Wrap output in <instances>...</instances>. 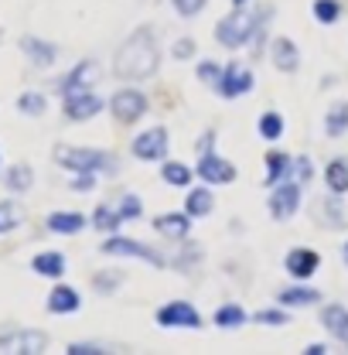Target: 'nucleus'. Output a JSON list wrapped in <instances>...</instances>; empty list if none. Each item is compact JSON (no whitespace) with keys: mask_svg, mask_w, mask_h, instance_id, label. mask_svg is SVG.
<instances>
[{"mask_svg":"<svg viewBox=\"0 0 348 355\" xmlns=\"http://www.w3.org/2000/svg\"><path fill=\"white\" fill-rule=\"evenodd\" d=\"M161 65V48H157V38L150 28H137L127 42L116 48V58H113V72L120 79H130V83H140V79H150Z\"/></svg>","mask_w":348,"mask_h":355,"instance_id":"1","label":"nucleus"},{"mask_svg":"<svg viewBox=\"0 0 348 355\" xmlns=\"http://www.w3.org/2000/svg\"><path fill=\"white\" fill-rule=\"evenodd\" d=\"M266 24H270V7H266V3L256 7V10L236 7V14H229V17L218 21L216 38L222 48H243L246 42H253L256 28H266Z\"/></svg>","mask_w":348,"mask_h":355,"instance_id":"2","label":"nucleus"},{"mask_svg":"<svg viewBox=\"0 0 348 355\" xmlns=\"http://www.w3.org/2000/svg\"><path fill=\"white\" fill-rule=\"evenodd\" d=\"M55 161L69 171H113L116 161L106 154V150H92V147H58L55 150Z\"/></svg>","mask_w":348,"mask_h":355,"instance_id":"3","label":"nucleus"},{"mask_svg":"<svg viewBox=\"0 0 348 355\" xmlns=\"http://www.w3.org/2000/svg\"><path fill=\"white\" fill-rule=\"evenodd\" d=\"M110 110H113V116H116V123H137L143 113H147V96L140 92V89H120L116 96H113V103H110Z\"/></svg>","mask_w":348,"mask_h":355,"instance_id":"4","label":"nucleus"},{"mask_svg":"<svg viewBox=\"0 0 348 355\" xmlns=\"http://www.w3.org/2000/svg\"><path fill=\"white\" fill-rule=\"evenodd\" d=\"M103 253H110V257H133V260H143V263H150V266H168V260L161 253H154L150 246H143L137 239H120V236L106 239L103 243Z\"/></svg>","mask_w":348,"mask_h":355,"instance_id":"5","label":"nucleus"},{"mask_svg":"<svg viewBox=\"0 0 348 355\" xmlns=\"http://www.w3.org/2000/svg\"><path fill=\"white\" fill-rule=\"evenodd\" d=\"M99 110H103V99H99L92 89H72V92H65V116H69L72 123L92 120Z\"/></svg>","mask_w":348,"mask_h":355,"instance_id":"6","label":"nucleus"},{"mask_svg":"<svg viewBox=\"0 0 348 355\" xmlns=\"http://www.w3.org/2000/svg\"><path fill=\"white\" fill-rule=\"evenodd\" d=\"M157 324L161 328H198L202 324V314L195 304H188V301H171V304H164V308H157Z\"/></svg>","mask_w":348,"mask_h":355,"instance_id":"7","label":"nucleus"},{"mask_svg":"<svg viewBox=\"0 0 348 355\" xmlns=\"http://www.w3.org/2000/svg\"><path fill=\"white\" fill-rule=\"evenodd\" d=\"M130 150H133V157H140V161H161V157L168 154V130H164V127L143 130L130 144Z\"/></svg>","mask_w":348,"mask_h":355,"instance_id":"8","label":"nucleus"},{"mask_svg":"<svg viewBox=\"0 0 348 355\" xmlns=\"http://www.w3.org/2000/svg\"><path fill=\"white\" fill-rule=\"evenodd\" d=\"M301 209V184L294 181H280L270 195V216L273 219H290Z\"/></svg>","mask_w":348,"mask_h":355,"instance_id":"9","label":"nucleus"},{"mask_svg":"<svg viewBox=\"0 0 348 355\" xmlns=\"http://www.w3.org/2000/svg\"><path fill=\"white\" fill-rule=\"evenodd\" d=\"M48 349V335L44 331H14L0 338V352H21V355H35Z\"/></svg>","mask_w":348,"mask_h":355,"instance_id":"10","label":"nucleus"},{"mask_svg":"<svg viewBox=\"0 0 348 355\" xmlns=\"http://www.w3.org/2000/svg\"><path fill=\"white\" fill-rule=\"evenodd\" d=\"M253 89V72L243 69V65H225L222 69V79H218V92L225 99H236V96H246Z\"/></svg>","mask_w":348,"mask_h":355,"instance_id":"11","label":"nucleus"},{"mask_svg":"<svg viewBox=\"0 0 348 355\" xmlns=\"http://www.w3.org/2000/svg\"><path fill=\"white\" fill-rule=\"evenodd\" d=\"M198 178L209 181V184H229V181L236 178V168H232L229 161H222L218 154H202V161H198Z\"/></svg>","mask_w":348,"mask_h":355,"instance_id":"12","label":"nucleus"},{"mask_svg":"<svg viewBox=\"0 0 348 355\" xmlns=\"http://www.w3.org/2000/svg\"><path fill=\"white\" fill-rule=\"evenodd\" d=\"M284 266H287V273H290V277L307 280V277H314V273H317L321 257H317L314 250H290V253L284 257Z\"/></svg>","mask_w":348,"mask_h":355,"instance_id":"13","label":"nucleus"},{"mask_svg":"<svg viewBox=\"0 0 348 355\" xmlns=\"http://www.w3.org/2000/svg\"><path fill=\"white\" fill-rule=\"evenodd\" d=\"M154 229L164 236V239H184L191 232V216L188 212H168V216H157Z\"/></svg>","mask_w":348,"mask_h":355,"instance_id":"14","label":"nucleus"},{"mask_svg":"<svg viewBox=\"0 0 348 355\" xmlns=\"http://www.w3.org/2000/svg\"><path fill=\"white\" fill-rule=\"evenodd\" d=\"M270 58H273V65H277L280 72H297V69H301V51H297V44L290 42V38H277Z\"/></svg>","mask_w":348,"mask_h":355,"instance_id":"15","label":"nucleus"},{"mask_svg":"<svg viewBox=\"0 0 348 355\" xmlns=\"http://www.w3.org/2000/svg\"><path fill=\"white\" fill-rule=\"evenodd\" d=\"M321 324H324L342 345H348V308H342V304L321 308Z\"/></svg>","mask_w":348,"mask_h":355,"instance_id":"16","label":"nucleus"},{"mask_svg":"<svg viewBox=\"0 0 348 355\" xmlns=\"http://www.w3.org/2000/svg\"><path fill=\"white\" fill-rule=\"evenodd\" d=\"M79 304H82V297L76 294V287H55L48 294V311L51 314H72V311H79Z\"/></svg>","mask_w":348,"mask_h":355,"instance_id":"17","label":"nucleus"},{"mask_svg":"<svg viewBox=\"0 0 348 355\" xmlns=\"http://www.w3.org/2000/svg\"><path fill=\"white\" fill-rule=\"evenodd\" d=\"M290 168H294V157L290 154L270 150L266 154V184H280L284 178H290Z\"/></svg>","mask_w":348,"mask_h":355,"instance_id":"18","label":"nucleus"},{"mask_svg":"<svg viewBox=\"0 0 348 355\" xmlns=\"http://www.w3.org/2000/svg\"><path fill=\"white\" fill-rule=\"evenodd\" d=\"M96 62H82V65H76L65 79H62V92H72V89H89L96 83Z\"/></svg>","mask_w":348,"mask_h":355,"instance_id":"19","label":"nucleus"},{"mask_svg":"<svg viewBox=\"0 0 348 355\" xmlns=\"http://www.w3.org/2000/svg\"><path fill=\"white\" fill-rule=\"evenodd\" d=\"M212 205H216V198H212V191H209V188H195V191H188V198H184V212H188L191 219L209 216V212H212Z\"/></svg>","mask_w":348,"mask_h":355,"instance_id":"20","label":"nucleus"},{"mask_svg":"<svg viewBox=\"0 0 348 355\" xmlns=\"http://www.w3.org/2000/svg\"><path fill=\"white\" fill-rule=\"evenodd\" d=\"M324 133L328 137H345L348 133V103H331V110L324 113Z\"/></svg>","mask_w":348,"mask_h":355,"instance_id":"21","label":"nucleus"},{"mask_svg":"<svg viewBox=\"0 0 348 355\" xmlns=\"http://www.w3.org/2000/svg\"><path fill=\"white\" fill-rule=\"evenodd\" d=\"M86 225V219L79 212H51L48 216V232H58V236H72Z\"/></svg>","mask_w":348,"mask_h":355,"instance_id":"22","label":"nucleus"},{"mask_svg":"<svg viewBox=\"0 0 348 355\" xmlns=\"http://www.w3.org/2000/svg\"><path fill=\"white\" fill-rule=\"evenodd\" d=\"M324 181L335 195H345L348 191V157H335L328 168H324Z\"/></svg>","mask_w":348,"mask_h":355,"instance_id":"23","label":"nucleus"},{"mask_svg":"<svg viewBox=\"0 0 348 355\" xmlns=\"http://www.w3.org/2000/svg\"><path fill=\"white\" fill-rule=\"evenodd\" d=\"M317 301H321V294L314 287H287V291H280V304H287V308H307V304H317Z\"/></svg>","mask_w":348,"mask_h":355,"instance_id":"24","label":"nucleus"},{"mask_svg":"<svg viewBox=\"0 0 348 355\" xmlns=\"http://www.w3.org/2000/svg\"><path fill=\"white\" fill-rule=\"evenodd\" d=\"M31 266H35V273H42V277H62V273H65V257H62V253H42V257L31 260Z\"/></svg>","mask_w":348,"mask_h":355,"instance_id":"25","label":"nucleus"},{"mask_svg":"<svg viewBox=\"0 0 348 355\" xmlns=\"http://www.w3.org/2000/svg\"><path fill=\"white\" fill-rule=\"evenodd\" d=\"M21 48H24V51H28L38 65H51V62H55V55H58V51H55L48 42H42V38H24V42H21Z\"/></svg>","mask_w":348,"mask_h":355,"instance_id":"26","label":"nucleus"},{"mask_svg":"<svg viewBox=\"0 0 348 355\" xmlns=\"http://www.w3.org/2000/svg\"><path fill=\"white\" fill-rule=\"evenodd\" d=\"M246 318H250V314L243 311V304H222V308L216 311V324L218 328H239Z\"/></svg>","mask_w":348,"mask_h":355,"instance_id":"27","label":"nucleus"},{"mask_svg":"<svg viewBox=\"0 0 348 355\" xmlns=\"http://www.w3.org/2000/svg\"><path fill=\"white\" fill-rule=\"evenodd\" d=\"M161 178H164L168 184H174V188H184V184H191V168L181 164V161H168L164 171H161Z\"/></svg>","mask_w":348,"mask_h":355,"instance_id":"28","label":"nucleus"},{"mask_svg":"<svg viewBox=\"0 0 348 355\" xmlns=\"http://www.w3.org/2000/svg\"><path fill=\"white\" fill-rule=\"evenodd\" d=\"M338 17H342V3L338 0H314V21L335 24Z\"/></svg>","mask_w":348,"mask_h":355,"instance_id":"29","label":"nucleus"},{"mask_svg":"<svg viewBox=\"0 0 348 355\" xmlns=\"http://www.w3.org/2000/svg\"><path fill=\"white\" fill-rule=\"evenodd\" d=\"M280 133H284V116L280 113H263L260 116V137L263 140H280Z\"/></svg>","mask_w":348,"mask_h":355,"instance_id":"30","label":"nucleus"},{"mask_svg":"<svg viewBox=\"0 0 348 355\" xmlns=\"http://www.w3.org/2000/svg\"><path fill=\"white\" fill-rule=\"evenodd\" d=\"M3 181H7L10 191H28V188H31V168H28V164H17V168L7 171Z\"/></svg>","mask_w":348,"mask_h":355,"instance_id":"31","label":"nucleus"},{"mask_svg":"<svg viewBox=\"0 0 348 355\" xmlns=\"http://www.w3.org/2000/svg\"><path fill=\"white\" fill-rule=\"evenodd\" d=\"M92 225H96L99 232H116V225H120V212H113L110 205H99V209H96V216H92Z\"/></svg>","mask_w":348,"mask_h":355,"instance_id":"32","label":"nucleus"},{"mask_svg":"<svg viewBox=\"0 0 348 355\" xmlns=\"http://www.w3.org/2000/svg\"><path fill=\"white\" fill-rule=\"evenodd\" d=\"M317 216L328 222V225H342V222H345V216H342V202H338L335 191H331V198L321 202V212H317Z\"/></svg>","mask_w":348,"mask_h":355,"instance_id":"33","label":"nucleus"},{"mask_svg":"<svg viewBox=\"0 0 348 355\" xmlns=\"http://www.w3.org/2000/svg\"><path fill=\"white\" fill-rule=\"evenodd\" d=\"M17 110L28 113V116H38V113H44V96H38V92H24V96L17 99Z\"/></svg>","mask_w":348,"mask_h":355,"instance_id":"34","label":"nucleus"},{"mask_svg":"<svg viewBox=\"0 0 348 355\" xmlns=\"http://www.w3.org/2000/svg\"><path fill=\"white\" fill-rule=\"evenodd\" d=\"M198 79H202L205 86H218V79H222V65H216L212 58L198 62Z\"/></svg>","mask_w":348,"mask_h":355,"instance_id":"35","label":"nucleus"},{"mask_svg":"<svg viewBox=\"0 0 348 355\" xmlns=\"http://www.w3.org/2000/svg\"><path fill=\"white\" fill-rule=\"evenodd\" d=\"M17 222H21V209L14 202H3L0 205V232H10Z\"/></svg>","mask_w":348,"mask_h":355,"instance_id":"36","label":"nucleus"},{"mask_svg":"<svg viewBox=\"0 0 348 355\" xmlns=\"http://www.w3.org/2000/svg\"><path fill=\"white\" fill-rule=\"evenodd\" d=\"M120 280H123V273H116V270H106V273H96V291H99V294H113Z\"/></svg>","mask_w":348,"mask_h":355,"instance_id":"37","label":"nucleus"},{"mask_svg":"<svg viewBox=\"0 0 348 355\" xmlns=\"http://www.w3.org/2000/svg\"><path fill=\"white\" fill-rule=\"evenodd\" d=\"M140 198L137 195H123L120 198V219H140Z\"/></svg>","mask_w":348,"mask_h":355,"instance_id":"38","label":"nucleus"},{"mask_svg":"<svg viewBox=\"0 0 348 355\" xmlns=\"http://www.w3.org/2000/svg\"><path fill=\"white\" fill-rule=\"evenodd\" d=\"M171 3L181 17H195V14H202V7H205L209 0H171Z\"/></svg>","mask_w":348,"mask_h":355,"instance_id":"39","label":"nucleus"},{"mask_svg":"<svg viewBox=\"0 0 348 355\" xmlns=\"http://www.w3.org/2000/svg\"><path fill=\"white\" fill-rule=\"evenodd\" d=\"M290 175H297V181H301V184H307V181L314 178V164H311V157H294Z\"/></svg>","mask_w":348,"mask_h":355,"instance_id":"40","label":"nucleus"},{"mask_svg":"<svg viewBox=\"0 0 348 355\" xmlns=\"http://www.w3.org/2000/svg\"><path fill=\"white\" fill-rule=\"evenodd\" d=\"M253 321L256 324H287V314L284 311H260V314H253Z\"/></svg>","mask_w":348,"mask_h":355,"instance_id":"41","label":"nucleus"},{"mask_svg":"<svg viewBox=\"0 0 348 355\" xmlns=\"http://www.w3.org/2000/svg\"><path fill=\"white\" fill-rule=\"evenodd\" d=\"M65 352H69V355H103L106 349H103V345H86V342H76V345H69Z\"/></svg>","mask_w":348,"mask_h":355,"instance_id":"42","label":"nucleus"},{"mask_svg":"<svg viewBox=\"0 0 348 355\" xmlns=\"http://www.w3.org/2000/svg\"><path fill=\"white\" fill-rule=\"evenodd\" d=\"M216 130H205L202 137H198V154H212V147H216Z\"/></svg>","mask_w":348,"mask_h":355,"instance_id":"43","label":"nucleus"},{"mask_svg":"<svg viewBox=\"0 0 348 355\" xmlns=\"http://www.w3.org/2000/svg\"><path fill=\"white\" fill-rule=\"evenodd\" d=\"M191 55H195V42L191 38H181L174 44V58H191Z\"/></svg>","mask_w":348,"mask_h":355,"instance_id":"44","label":"nucleus"},{"mask_svg":"<svg viewBox=\"0 0 348 355\" xmlns=\"http://www.w3.org/2000/svg\"><path fill=\"white\" fill-rule=\"evenodd\" d=\"M92 184H96L92 171H79V178H72V188H79V191H89Z\"/></svg>","mask_w":348,"mask_h":355,"instance_id":"45","label":"nucleus"},{"mask_svg":"<svg viewBox=\"0 0 348 355\" xmlns=\"http://www.w3.org/2000/svg\"><path fill=\"white\" fill-rule=\"evenodd\" d=\"M324 352H328L324 345H311V349H307V355H324Z\"/></svg>","mask_w":348,"mask_h":355,"instance_id":"46","label":"nucleus"},{"mask_svg":"<svg viewBox=\"0 0 348 355\" xmlns=\"http://www.w3.org/2000/svg\"><path fill=\"white\" fill-rule=\"evenodd\" d=\"M342 257H345V263H348V243H345V246H342Z\"/></svg>","mask_w":348,"mask_h":355,"instance_id":"47","label":"nucleus"},{"mask_svg":"<svg viewBox=\"0 0 348 355\" xmlns=\"http://www.w3.org/2000/svg\"><path fill=\"white\" fill-rule=\"evenodd\" d=\"M232 3H236V7H246V0H232Z\"/></svg>","mask_w":348,"mask_h":355,"instance_id":"48","label":"nucleus"}]
</instances>
